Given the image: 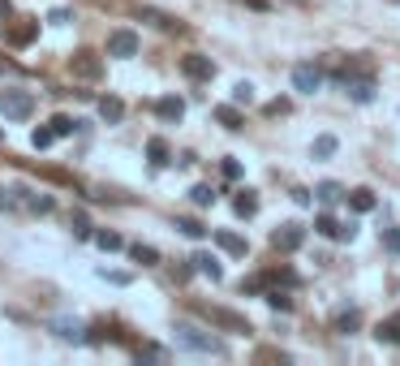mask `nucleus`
Listing matches in <instances>:
<instances>
[{"label":"nucleus","mask_w":400,"mask_h":366,"mask_svg":"<svg viewBox=\"0 0 400 366\" xmlns=\"http://www.w3.org/2000/svg\"><path fill=\"white\" fill-rule=\"evenodd\" d=\"M177 332V345H185V349H194V353H224V340L220 336H207V332H198V328H190V323H177L172 328Z\"/></svg>","instance_id":"1"},{"label":"nucleus","mask_w":400,"mask_h":366,"mask_svg":"<svg viewBox=\"0 0 400 366\" xmlns=\"http://www.w3.org/2000/svg\"><path fill=\"white\" fill-rule=\"evenodd\" d=\"M0 112H5L9 121H31L35 95H26V91H0Z\"/></svg>","instance_id":"2"},{"label":"nucleus","mask_w":400,"mask_h":366,"mask_svg":"<svg viewBox=\"0 0 400 366\" xmlns=\"http://www.w3.org/2000/svg\"><path fill=\"white\" fill-rule=\"evenodd\" d=\"M302 241H306V229H302V224H280V229H271V246H276L280 254L302 250Z\"/></svg>","instance_id":"3"},{"label":"nucleus","mask_w":400,"mask_h":366,"mask_svg":"<svg viewBox=\"0 0 400 366\" xmlns=\"http://www.w3.org/2000/svg\"><path fill=\"white\" fill-rule=\"evenodd\" d=\"M13 194H17V203L31 207L35 215H52V211H56V199H52V194H39V190H31V185H22V190H13Z\"/></svg>","instance_id":"4"},{"label":"nucleus","mask_w":400,"mask_h":366,"mask_svg":"<svg viewBox=\"0 0 400 366\" xmlns=\"http://www.w3.org/2000/svg\"><path fill=\"white\" fill-rule=\"evenodd\" d=\"M69 69L78 73V78H91V82H99V78H104V61H99L95 52H86V47H82V52H73Z\"/></svg>","instance_id":"5"},{"label":"nucleus","mask_w":400,"mask_h":366,"mask_svg":"<svg viewBox=\"0 0 400 366\" xmlns=\"http://www.w3.org/2000/svg\"><path fill=\"white\" fill-rule=\"evenodd\" d=\"M181 73H185L190 82H211V78H215V61L194 52V56H185V61H181Z\"/></svg>","instance_id":"6"},{"label":"nucleus","mask_w":400,"mask_h":366,"mask_svg":"<svg viewBox=\"0 0 400 366\" xmlns=\"http://www.w3.org/2000/svg\"><path fill=\"white\" fill-rule=\"evenodd\" d=\"M318 86H323V69H318V65H310V61H306V65H297V69H293V91L314 95Z\"/></svg>","instance_id":"7"},{"label":"nucleus","mask_w":400,"mask_h":366,"mask_svg":"<svg viewBox=\"0 0 400 366\" xmlns=\"http://www.w3.org/2000/svg\"><path fill=\"white\" fill-rule=\"evenodd\" d=\"M203 319H211V323H220V328H233V332H249V323L241 319V314H233V310H220V306H194Z\"/></svg>","instance_id":"8"},{"label":"nucleus","mask_w":400,"mask_h":366,"mask_svg":"<svg viewBox=\"0 0 400 366\" xmlns=\"http://www.w3.org/2000/svg\"><path fill=\"white\" fill-rule=\"evenodd\" d=\"M108 56H121V61L138 56V35L134 31H112L108 35Z\"/></svg>","instance_id":"9"},{"label":"nucleus","mask_w":400,"mask_h":366,"mask_svg":"<svg viewBox=\"0 0 400 366\" xmlns=\"http://www.w3.org/2000/svg\"><path fill=\"white\" fill-rule=\"evenodd\" d=\"M134 17L151 22L155 31H177V17H172V13H164V9H151V5H134Z\"/></svg>","instance_id":"10"},{"label":"nucleus","mask_w":400,"mask_h":366,"mask_svg":"<svg viewBox=\"0 0 400 366\" xmlns=\"http://www.w3.org/2000/svg\"><path fill=\"white\" fill-rule=\"evenodd\" d=\"M215 246H220L224 254H233V259H245V254H249V241H245V237H237V233H229V229H220V233H215Z\"/></svg>","instance_id":"11"},{"label":"nucleus","mask_w":400,"mask_h":366,"mask_svg":"<svg viewBox=\"0 0 400 366\" xmlns=\"http://www.w3.org/2000/svg\"><path fill=\"white\" fill-rule=\"evenodd\" d=\"M155 116L168 121V125H177V121L185 116V100H177V95H164V100L155 104Z\"/></svg>","instance_id":"12"},{"label":"nucleus","mask_w":400,"mask_h":366,"mask_svg":"<svg viewBox=\"0 0 400 366\" xmlns=\"http://www.w3.org/2000/svg\"><path fill=\"white\" fill-rule=\"evenodd\" d=\"M5 39H9L13 47H31V43L39 39V22H22V26H9Z\"/></svg>","instance_id":"13"},{"label":"nucleus","mask_w":400,"mask_h":366,"mask_svg":"<svg viewBox=\"0 0 400 366\" xmlns=\"http://www.w3.org/2000/svg\"><path fill=\"white\" fill-rule=\"evenodd\" d=\"M336 151H340V142H336V134H318V138L310 142V155H314V160H332Z\"/></svg>","instance_id":"14"},{"label":"nucleus","mask_w":400,"mask_h":366,"mask_svg":"<svg viewBox=\"0 0 400 366\" xmlns=\"http://www.w3.org/2000/svg\"><path fill=\"white\" fill-rule=\"evenodd\" d=\"M146 164H151V173H160V168L168 164V142H164V138L146 142Z\"/></svg>","instance_id":"15"},{"label":"nucleus","mask_w":400,"mask_h":366,"mask_svg":"<svg viewBox=\"0 0 400 366\" xmlns=\"http://www.w3.org/2000/svg\"><path fill=\"white\" fill-rule=\"evenodd\" d=\"M348 207H353L357 215H366V211H374V207H379V199H374V190H353V194H348Z\"/></svg>","instance_id":"16"},{"label":"nucleus","mask_w":400,"mask_h":366,"mask_svg":"<svg viewBox=\"0 0 400 366\" xmlns=\"http://www.w3.org/2000/svg\"><path fill=\"white\" fill-rule=\"evenodd\" d=\"M374 336H379L383 345H400V314H387V319L374 328Z\"/></svg>","instance_id":"17"},{"label":"nucleus","mask_w":400,"mask_h":366,"mask_svg":"<svg viewBox=\"0 0 400 366\" xmlns=\"http://www.w3.org/2000/svg\"><path fill=\"white\" fill-rule=\"evenodd\" d=\"M52 332H56L61 340H69V345H82V340H86V336H82V323H73V319H56Z\"/></svg>","instance_id":"18"},{"label":"nucleus","mask_w":400,"mask_h":366,"mask_svg":"<svg viewBox=\"0 0 400 366\" xmlns=\"http://www.w3.org/2000/svg\"><path fill=\"white\" fill-rule=\"evenodd\" d=\"M348 95H353V104H370V100H374V82L357 73V78L348 82Z\"/></svg>","instance_id":"19"},{"label":"nucleus","mask_w":400,"mask_h":366,"mask_svg":"<svg viewBox=\"0 0 400 366\" xmlns=\"http://www.w3.org/2000/svg\"><path fill=\"white\" fill-rule=\"evenodd\" d=\"M99 116H104L108 125H116V121L125 116V104L116 100V95H104V100H99Z\"/></svg>","instance_id":"20"},{"label":"nucleus","mask_w":400,"mask_h":366,"mask_svg":"<svg viewBox=\"0 0 400 366\" xmlns=\"http://www.w3.org/2000/svg\"><path fill=\"white\" fill-rule=\"evenodd\" d=\"M194 263H198V272H203L207 280H224V267H220L215 254H194Z\"/></svg>","instance_id":"21"},{"label":"nucleus","mask_w":400,"mask_h":366,"mask_svg":"<svg viewBox=\"0 0 400 366\" xmlns=\"http://www.w3.org/2000/svg\"><path fill=\"white\" fill-rule=\"evenodd\" d=\"M130 259H134V263H142V267H160V250L142 246V241H134V246H130Z\"/></svg>","instance_id":"22"},{"label":"nucleus","mask_w":400,"mask_h":366,"mask_svg":"<svg viewBox=\"0 0 400 366\" xmlns=\"http://www.w3.org/2000/svg\"><path fill=\"white\" fill-rule=\"evenodd\" d=\"M267 302H271V310H280V314L297 310V302H293V293H289V289H271V293H267Z\"/></svg>","instance_id":"23"},{"label":"nucleus","mask_w":400,"mask_h":366,"mask_svg":"<svg viewBox=\"0 0 400 366\" xmlns=\"http://www.w3.org/2000/svg\"><path fill=\"white\" fill-rule=\"evenodd\" d=\"M233 211H237L241 220H249V215H254V211H259V199H254V194H249V190H241V194H237V199H233Z\"/></svg>","instance_id":"24"},{"label":"nucleus","mask_w":400,"mask_h":366,"mask_svg":"<svg viewBox=\"0 0 400 366\" xmlns=\"http://www.w3.org/2000/svg\"><path fill=\"white\" fill-rule=\"evenodd\" d=\"M215 125H224V130H241V112L229 108V104H220V108H215Z\"/></svg>","instance_id":"25"},{"label":"nucleus","mask_w":400,"mask_h":366,"mask_svg":"<svg viewBox=\"0 0 400 366\" xmlns=\"http://www.w3.org/2000/svg\"><path fill=\"white\" fill-rule=\"evenodd\" d=\"M95 246L112 254V250H121V246H125V241H121V233H112V229H95Z\"/></svg>","instance_id":"26"},{"label":"nucleus","mask_w":400,"mask_h":366,"mask_svg":"<svg viewBox=\"0 0 400 366\" xmlns=\"http://www.w3.org/2000/svg\"><path fill=\"white\" fill-rule=\"evenodd\" d=\"M172 229H177L181 237H194V241H198V237H207V224H198V220H185V215H181V220H172Z\"/></svg>","instance_id":"27"},{"label":"nucleus","mask_w":400,"mask_h":366,"mask_svg":"<svg viewBox=\"0 0 400 366\" xmlns=\"http://www.w3.org/2000/svg\"><path fill=\"white\" fill-rule=\"evenodd\" d=\"M336 328H340L344 336H353V332L362 328V314H357V310H340V314H336Z\"/></svg>","instance_id":"28"},{"label":"nucleus","mask_w":400,"mask_h":366,"mask_svg":"<svg viewBox=\"0 0 400 366\" xmlns=\"http://www.w3.org/2000/svg\"><path fill=\"white\" fill-rule=\"evenodd\" d=\"M52 142H56V130H52V125H39V130L31 134V146H35V151H47Z\"/></svg>","instance_id":"29"},{"label":"nucleus","mask_w":400,"mask_h":366,"mask_svg":"<svg viewBox=\"0 0 400 366\" xmlns=\"http://www.w3.org/2000/svg\"><path fill=\"white\" fill-rule=\"evenodd\" d=\"M314 194H318V199L332 207V203H340V199H344V185H336V181H323V185H318Z\"/></svg>","instance_id":"30"},{"label":"nucleus","mask_w":400,"mask_h":366,"mask_svg":"<svg viewBox=\"0 0 400 366\" xmlns=\"http://www.w3.org/2000/svg\"><path fill=\"white\" fill-rule=\"evenodd\" d=\"M263 284H271V289H297V276L293 272H267Z\"/></svg>","instance_id":"31"},{"label":"nucleus","mask_w":400,"mask_h":366,"mask_svg":"<svg viewBox=\"0 0 400 366\" xmlns=\"http://www.w3.org/2000/svg\"><path fill=\"white\" fill-rule=\"evenodd\" d=\"M134 358H138V362H164V358H168V349H164V345H138V349H134Z\"/></svg>","instance_id":"32"},{"label":"nucleus","mask_w":400,"mask_h":366,"mask_svg":"<svg viewBox=\"0 0 400 366\" xmlns=\"http://www.w3.org/2000/svg\"><path fill=\"white\" fill-rule=\"evenodd\" d=\"M73 233H78L82 241H91V237H95V224H91V215H86V211H73Z\"/></svg>","instance_id":"33"},{"label":"nucleus","mask_w":400,"mask_h":366,"mask_svg":"<svg viewBox=\"0 0 400 366\" xmlns=\"http://www.w3.org/2000/svg\"><path fill=\"white\" fill-rule=\"evenodd\" d=\"M47 125H52V130H56V138H69L73 130H78V121H73V116H61V112H56L52 121H47Z\"/></svg>","instance_id":"34"},{"label":"nucleus","mask_w":400,"mask_h":366,"mask_svg":"<svg viewBox=\"0 0 400 366\" xmlns=\"http://www.w3.org/2000/svg\"><path fill=\"white\" fill-rule=\"evenodd\" d=\"M220 173H224V181H241V177H245V168H241V160H224V164H220Z\"/></svg>","instance_id":"35"},{"label":"nucleus","mask_w":400,"mask_h":366,"mask_svg":"<svg viewBox=\"0 0 400 366\" xmlns=\"http://www.w3.org/2000/svg\"><path fill=\"white\" fill-rule=\"evenodd\" d=\"M190 199H194L198 207H211V203H215V190H211V185H194V190H190Z\"/></svg>","instance_id":"36"},{"label":"nucleus","mask_w":400,"mask_h":366,"mask_svg":"<svg viewBox=\"0 0 400 366\" xmlns=\"http://www.w3.org/2000/svg\"><path fill=\"white\" fill-rule=\"evenodd\" d=\"M233 100H237V104H249V100H254V86H249V82H237V86H233Z\"/></svg>","instance_id":"37"},{"label":"nucleus","mask_w":400,"mask_h":366,"mask_svg":"<svg viewBox=\"0 0 400 366\" xmlns=\"http://www.w3.org/2000/svg\"><path fill=\"white\" fill-rule=\"evenodd\" d=\"M383 246H387L392 254H400V233H396V229H387V233H383Z\"/></svg>","instance_id":"38"},{"label":"nucleus","mask_w":400,"mask_h":366,"mask_svg":"<svg viewBox=\"0 0 400 366\" xmlns=\"http://www.w3.org/2000/svg\"><path fill=\"white\" fill-rule=\"evenodd\" d=\"M310 199H314L310 190H293V203H297V207H310Z\"/></svg>","instance_id":"39"},{"label":"nucleus","mask_w":400,"mask_h":366,"mask_svg":"<svg viewBox=\"0 0 400 366\" xmlns=\"http://www.w3.org/2000/svg\"><path fill=\"white\" fill-rule=\"evenodd\" d=\"M289 112V100H276V104H267V116H284Z\"/></svg>","instance_id":"40"},{"label":"nucleus","mask_w":400,"mask_h":366,"mask_svg":"<svg viewBox=\"0 0 400 366\" xmlns=\"http://www.w3.org/2000/svg\"><path fill=\"white\" fill-rule=\"evenodd\" d=\"M69 17H73L69 9H52V17H47V22H56V26H65V22H69Z\"/></svg>","instance_id":"41"},{"label":"nucleus","mask_w":400,"mask_h":366,"mask_svg":"<svg viewBox=\"0 0 400 366\" xmlns=\"http://www.w3.org/2000/svg\"><path fill=\"white\" fill-rule=\"evenodd\" d=\"M9 207H13V199H9V190L0 185V211H9Z\"/></svg>","instance_id":"42"},{"label":"nucleus","mask_w":400,"mask_h":366,"mask_svg":"<svg viewBox=\"0 0 400 366\" xmlns=\"http://www.w3.org/2000/svg\"><path fill=\"white\" fill-rule=\"evenodd\" d=\"M13 17V5H9V0H0V22H9Z\"/></svg>","instance_id":"43"}]
</instances>
